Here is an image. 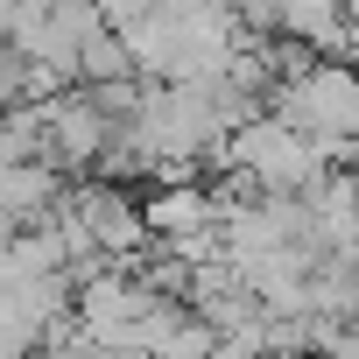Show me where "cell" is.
I'll list each match as a JSON object with an SVG mask.
<instances>
[{
  "mask_svg": "<svg viewBox=\"0 0 359 359\" xmlns=\"http://www.w3.org/2000/svg\"><path fill=\"white\" fill-rule=\"evenodd\" d=\"M92 359H148V352H92Z\"/></svg>",
  "mask_w": 359,
  "mask_h": 359,
  "instance_id": "cell-1",
  "label": "cell"
}]
</instances>
